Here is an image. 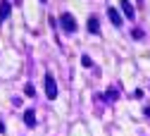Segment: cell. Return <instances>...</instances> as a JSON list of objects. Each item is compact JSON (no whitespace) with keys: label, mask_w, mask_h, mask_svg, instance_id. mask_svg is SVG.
Segmentation results:
<instances>
[{"label":"cell","mask_w":150,"mask_h":136,"mask_svg":"<svg viewBox=\"0 0 150 136\" xmlns=\"http://www.w3.org/2000/svg\"><path fill=\"white\" fill-rule=\"evenodd\" d=\"M60 26H62V31L74 33V31H76V19H74L69 12H62V17H60Z\"/></svg>","instance_id":"6da1fadb"},{"label":"cell","mask_w":150,"mask_h":136,"mask_svg":"<svg viewBox=\"0 0 150 136\" xmlns=\"http://www.w3.org/2000/svg\"><path fill=\"white\" fill-rule=\"evenodd\" d=\"M45 95H48L50 100L57 98V81H55V76H52L50 72L45 74Z\"/></svg>","instance_id":"7a4b0ae2"},{"label":"cell","mask_w":150,"mask_h":136,"mask_svg":"<svg viewBox=\"0 0 150 136\" xmlns=\"http://www.w3.org/2000/svg\"><path fill=\"white\" fill-rule=\"evenodd\" d=\"M107 17H110V22L115 24V26H122V14H119V10L107 7Z\"/></svg>","instance_id":"3957f363"},{"label":"cell","mask_w":150,"mask_h":136,"mask_svg":"<svg viewBox=\"0 0 150 136\" xmlns=\"http://www.w3.org/2000/svg\"><path fill=\"white\" fill-rule=\"evenodd\" d=\"M86 29H88V33H100V22H98V17H88Z\"/></svg>","instance_id":"277c9868"},{"label":"cell","mask_w":150,"mask_h":136,"mask_svg":"<svg viewBox=\"0 0 150 136\" xmlns=\"http://www.w3.org/2000/svg\"><path fill=\"white\" fill-rule=\"evenodd\" d=\"M119 5H122V12L126 14V19H134V17H136V10H134V5H131L129 0H122Z\"/></svg>","instance_id":"5b68a950"},{"label":"cell","mask_w":150,"mask_h":136,"mask_svg":"<svg viewBox=\"0 0 150 136\" xmlns=\"http://www.w3.org/2000/svg\"><path fill=\"white\" fill-rule=\"evenodd\" d=\"M10 12H12V5L7 3V0H3V3H0V22H5V19L10 17Z\"/></svg>","instance_id":"8992f818"},{"label":"cell","mask_w":150,"mask_h":136,"mask_svg":"<svg viewBox=\"0 0 150 136\" xmlns=\"http://www.w3.org/2000/svg\"><path fill=\"white\" fill-rule=\"evenodd\" d=\"M24 122H26V127H33V124H36V115H33V110H26V112H24Z\"/></svg>","instance_id":"52a82bcc"},{"label":"cell","mask_w":150,"mask_h":136,"mask_svg":"<svg viewBox=\"0 0 150 136\" xmlns=\"http://www.w3.org/2000/svg\"><path fill=\"white\" fill-rule=\"evenodd\" d=\"M81 65H83V67H93V60H91L88 55H83V57H81Z\"/></svg>","instance_id":"ba28073f"},{"label":"cell","mask_w":150,"mask_h":136,"mask_svg":"<svg viewBox=\"0 0 150 136\" xmlns=\"http://www.w3.org/2000/svg\"><path fill=\"white\" fill-rule=\"evenodd\" d=\"M24 93H26V95H31V98H33V95H36V91H33V86H31V84H26V88H24Z\"/></svg>","instance_id":"9c48e42d"},{"label":"cell","mask_w":150,"mask_h":136,"mask_svg":"<svg viewBox=\"0 0 150 136\" xmlns=\"http://www.w3.org/2000/svg\"><path fill=\"white\" fill-rule=\"evenodd\" d=\"M117 98V91H110V93H105V100H115Z\"/></svg>","instance_id":"30bf717a"},{"label":"cell","mask_w":150,"mask_h":136,"mask_svg":"<svg viewBox=\"0 0 150 136\" xmlns=\"http://www.w3.org/2000/svg\"><path fill=\"white\" fill-rule=\"evenodd\" d=\"M131 36H134V38H143V31H141V29H134V33H131Z\"/></svg>","instance_id":"8fae6325"},{"label":"cell","mask_w":150,"mask_h":136,"mask_svg":"<svg viewBox=\"0 0 150 136\" xmlns=\"http://www.w3.org/2000/svg\"><path fill=\"white\" fill-rule=\"evenodd\" d=\"M145 115H148V117H150V105H148V108H145Z\"/></svg>","instance_id":"7c38bea8"},{"label":"cell","mask_w":150,"mask_h":136,"mask_svg":"<svg viewBox=\"0 0 150 136\" xmlns=\"http://www.w3.org/2000/svg\"><path fill=\"white\" fill-rule=\"evenodd\" d=\"M41 3H45V0H41Z\"/></svg>","instance_id":"4fadbf2b"},{"label":"cell","mask_w":150,"mask_h":136,"mask_svg":"<svg viewBox=\"0 0 150 136\" xmlns=\"http://www.w3.org/2000/svg\"><path fill=\"white\" fill-rule=\"evenodd\" d=\"M138 3H143V0H138Z\"/></svg>","instance_id":"5bb4252c"}]
</instances>
